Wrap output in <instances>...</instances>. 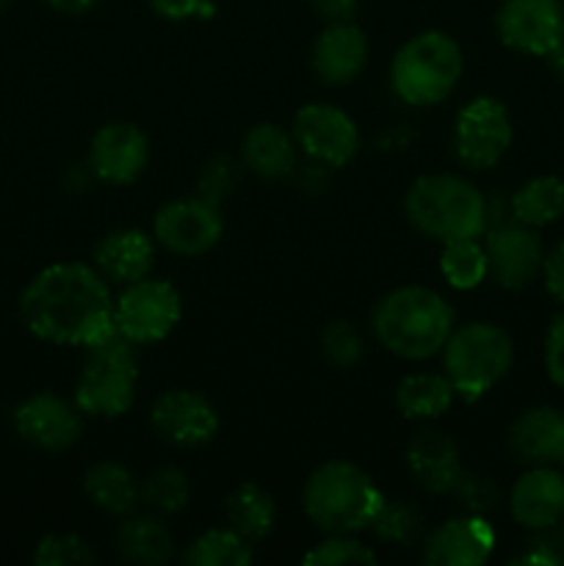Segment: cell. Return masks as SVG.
I'll list each match as a JSON object with an SVG mask.
<instances>
[{
  "instance_id": "cell-1",
  "label": "cell",
  "mask_w": 564,
  "mask_h": 566,
  "mask_svg": "<svg viewBox=\"0 0 564 566\" xmlns=\"http://www.w3.org/2000/svg\"><path fill=\"white\" fill-rule=\"evenodd\" d=\"M20 318L39 340L94 348L116 335L114 302L103 274L81 263L39 271L22 291Z\"/></svg>"
},
{
  "instance_id": "cell-2",
  "label": "cell",
  "mask_w": 564,
  "mask_h": 566,
  "mask_svg": "<svg viewBox=\"0 0 564 566\" xmlns=\"http://www.w3.org/2000/svg\"><path fill=\"white\" fill-rule=\"evenodd\" d=\"M374 335L404 359H429L453 332V310L440 293L420 285L396 287L374 310Z\"/></svg>"
},
{
  "instance_id": "cell-3",
  "label": "cell",
  "mask_w": 564,
  "mask_h": 566,
  "mask_svg": "<svg viewBox=\"0 0 564 566\" xmlns=\"http://www.w3.org/2000/svg\"><path fill=\"white\" fill-rule=\"evenodd\" d=\"M302 503L315 528L326 534H357L370 528L385 495L357 464L332 459L310 473Z\"/></svg>"
},
{
  "instance_id": "cell-4",
  "label": "cell",
  "mask_w": 564,
  "mask_h": 566,
  "mask_svg": "<svg viewBox=\"0 0 564 566\" xmlns=\"http://www.w3.org/2000/svg\"><path fill=\"white\" fill-rule=\"evenodd\" d=\"M415 230L437 241L479 238L487 230V202L479 188L457 175H424L404 199Z\"/></svg>"
},
{
  "instance_id": "cell-5",
  "label": "cell",
  "mask_w": 564,
  "mask_h": 566,
  "mask_svg": "<svg viewBox=\"0 0 564 566\" xmlns=\"http://www.w3.org/2000/svg\"><path fill=\"white\" fill-rule=\"evenodd\" d=\"M514 359L512 337L490 321H473L448 335L442 346L446 376L459 398L479 401L509 374Z\"/></svg>"
},
{
  "instance_id": "cell-6",
  "label": "cell",
  "mask_w": 564,
  "mask_h": 566,
  "mask_svg": "<svg viewBox=\"0 0 564 566\" xmlns=\"http://www.w3.org/2000/svg\"><path fill=\"white\" fill-rule=\"evenodd\" d=\"M462 70V50L448 33H418L393 59V92L407 105L426 108V105L442 103L457 88Z\"/></svg>"
},
{
  "instance_id": "cell-7",
  "label": "cell",
  "mask_w": 564,
  "mask_h": 566,
  "mask_svg": "<svg viewBox=\"0 0 564 566\" xmlns=\"http://www.w3.org/2000/svg\"><path fill=\"white\" fill-rule=\"evenodd\" d=\"M138 363L125 337L88 348V359L75 387V403L92 418H119L136 401Z\"/></svg>"
},
{
  "instance_id": "cell-8",
  "label": "cell",
  "mask_w": 564,
  "mask_h": 566,
  "mask_svg": "<svg viewBox=\"0 0 564 566\" xmlns=\"http://www.w3.org/2000/svg\"><path fill=\"white\" fill-rule=\"evenodd\" d=\"M182 302L171 282L138 280L114 302L116 335L127 343H158L180 324Z\"/></svg>"
},
{
  "instance_id": "cell-9",
  "label": "cell",
  "mask_w": 564,
  "mask_h": 566,
  "mask_svg": "<svg viewBox=\"0 0 564 566\" xmlns=\"http://www.w3.org/2000/svg\"><path fill=\"white\" fill-rule=\"evenodd\" d=\"M512 119L495 97H476L459 111L453 125L457 158L470 169H492L512 147Z\"/></svg>"
},
{
  "instance_id": "cell-10",
  "label": "cell",
  "mask_w": 564,
  "mask_h": 566,
  "mask_svg": "<svg viewBox=\"0 0 564 566\" xmlns=\"http://www.w3.org/2000/svg\"><path fill=\"white\" fill-rule=\"evenodd\" d=\"M293 142L318 164L343 166L357 155L359 130L346 111L326 103H310L296 111Z\"/></svg>"
},
{
  "instance_id": "cell-11",
  "label": "cell",
  "mask_w": 564,
  "mask_h": 566,
  "mask_svg": "<svg viewBox=\"0 0 564 566\" xmlns=\"http://www.w3.org/2000/svg\"><path fill=\"white\" fill-rule=\"evenodd\" d=\"M495 28L506 48L547 55L564 36V6L558 0H503Z\"/></svg>"
},
{
  "instance_id": "cell-12",
  "label": "cell",
  "mask_w": 564,
  "mask_h": 566,
  "mask_svg": "<svg viewBox=\"0 0 564 566\" xmlns=\"http://www.w3.org/2000/svg\"><path fill=\"white\" fill-rule=\"evenodd\" d=\"M155 238L164 249L180 258H197L221 241L224 221L208 199H177L155 216Z\"/></svg>"
},
{
  "instance_id": "cell-13",
  "label": "cell",
  "mask_w": 564,
  "mask_h": 566,
  "mask_svg": "<svg viewBox=\"0 0 564 566\" xmlns=\"http://www.w3.org/2000/svg\"><path fill=\"white\" fill-rule=\"evenodd\" d=\"M487 269L490 276L506 291H520L542 274V241L534 227L520 224L518 219L495 224L487 230Z\"/></svg>"
},
{
  "instance_id": "cell-14",
  "label": "cell",
  "mask_w": 564,
  "mask_h": 566,
  "mask_svg": "<svg viewBox=\"0 0 564 566\" xmlns=\"http://www.w3.org/2000/svg\"><path fill=\"white\" fill-rule=\"evenodd\" d=\"M149 423L160 440L180 448H194L213 440L219 431V412L199 392L169 390L153 403Z\"/></svg>"
},
{
  "instance_id": "cell-15",
  "label": "cell",
  "mask_w": 564,
  "mask_h": 566,
  "mask_svg": "<svg viewBox=\"0 0 564 566\" xmlns=\"http://www.w3.org/2000/svg\"><path fill=\"white\" fill-rule=\"evenodd\" d=\"M17 434L42 451H66L83 434V418L77 403L64 401L53 392H39L22 401L14 412Z\"/></svg>"
},
{
  "instance_id": "cell-16",
  "label": "cell",
  "mask_w": 564,
  "mask_h": 566,
  "mask_svg": "<svg viewBox=\"0 0 564 566\" xmlns=\"http://www.w3.org/2000/svg\"><path fill=\"white\" fill-rule=\"evenodd\" d=\"M149 158V142L130 122H111L100 127L88 147V166L100 180L111 186H127L144 171Z\"/></svg>"
},
{
  "instance_id": "cell-17",
  "label": "cell",
  "mask_w": 564,
  "mask_h": 566,
  "mask_svg": "<svg viewBox=\"0 0 564 566\" xmlns=\"http://www.w3.org/2000/svg\"><path fill=\"white\" fill-rule=\"evenodd\" d=\"M495 551V531L481 514L457 517L431 531L424 562L431 566H479Z\"/></svg>"
},
{
  "instance_id": "cell-18",
  "label": "cell",
  "mask_w": 564,
  "mask_h": 566,
  "mask_svg": "<svg viewBox=\"0 0 564 566\" xmlns=\"http://www.w3.org/2000/svg\"><path fill=\"white\" fill-rule=\"evenodd\" d=\"M514 523L529 531H545L564 517V475L551 464H536L514 481L509 492Z\"/></svg>"
},
{
  "instance_id": "cell-19",
  "label": "cell",
  "mask_w": 564,
  "mask_h": 566,
  "mask_svg": "<svg viewBox=\"0 0 564 566\" xmlns=\"http://www.w3.org/2000/svg\"><path fill=\"white\" fill-rule=\"evenodd\" d=\"M368 61V39L363 28L346 22H330L313 44V70L330 86H346L363 72Z\"/></svg>"
},
{
  "instance_id": "cell-20",
  "label": "cell",
  "mask_w": 564,
  "mask_h": 566,
  "mask_svg": "<svg viewBox=\"0 0 564 566\" xmlns=\"http://www.w3.org/2000/svg\"><path fill=\"white\" fill-rule=\"evenodd\" d=\"M509 448L523 464H564V415L531 407L509 429Z\"/></svg>"
},
{
  "instance_id": "cell-21",
  "label": "cell",
  "mask_w": 564,
  "mask_h": 566,
  "mask_svg": "<svg viewBox=\"0 0 564 566\" xmlns=\"http://www.w3.org/2000/svg\"><path fill=\"white\" fill-rule=\"evenodd\" d=\"M407 468L424 490L446 495V492L453 490L459 475H462V459H459L457 440L446 434V431L424 429L409 442Z\"/></svg>"
},
{
  "instance_id": "cell-22",
  "label": "cell",
  "mask_w": 564,
  "mask_h": 566,
  "mask_svg": "<svg viewBox=\"0 0 564 566\" xmlns=\"http://www.w3.org/2000/svg\"><path fill=\"white\" fill-rule=\"evenodd\" d=\"M94 263L103 276L119 285L144 280L155 263L153 238L142 230H116L94 249Z\"/></svg>"
},
{
  "instance_id": "cell-23",
  "label": "cell",
  "mask_w": 564,
  "mask_h": 566,
  "mask_svg": "<svg viewBox=\"0 0 564 566\" xmlns=\"http://www.w3.org/2000/svg\"><path fill=\"white\" fill-rule=\"evenodd\" d=\"M243 164L263 180H282L296 169V142L276 125H254L243 138Z\"/></svg>"
},
{
  "instance_id": "cell-24",
  "label": "cell",
  "mask_w": 564,
  "mask_h": 566,
  "mask_svg": "<svg viewBox=\"0 0 564 566\" xmlns=\"http://www.w3.org/2000/svg\"><path fill=\"white\" fill-rule=\"evenodd\" d=\"M116 551L125 562L142 566H160L175 553V539L169 528L153 514H133L125 517L116 534Z\"/></svg>"
},
{
  "instance_id": "cell-25",
  "label": "cell",
  "mask_w": 564,
  "mask_h": 566,
  "mask_svg": "<svg viewBox=\"0 0 564 566\" xmlns=\"http://www.w3.org/2000/svg\"><path fill=\"white\" fill-rule=\"evenodd\" d=\"M83 492L100 512L127 517L138 503V481L119 462H97L83 475Z\"/></svg>"
},
{
  "instance_id": "cell-26",
  "label": "cell",
  "mask_w": 564,
  "mask_h": 566,
  "mask_svg": "<svg viewBox=\"0 0 564 566\" xmlns=\"http://www.w3.org/2000/svg\"><path fill=\"white\" fill-rule=\"evenodd\" d=\"M224 514H227V523H230L232 531L243 536L247 542H260L274 531L276 523V503L263 486L247 484L236 486L230 492L224 503Z\"/></svg>"
},
{
  "instance_id": "cell-27",
  "label": "cell",
  "mask_w": 564,
  "mask_h": 566,
  "mask_svg": "<svg viewBox=\"0 0 564 566\" xmlns=\"http://www.w3.org/2000/svg\"><path fill=\"white\" fill-rule=\"evenodd\" d=\"M453 385L440 374H409L396 387V407L407 420H435L451 409Z\"/></svg>"
},
{
  "instance_id": "cell-28",
  "label": "cell",
  "mask_w": 564,
  "mask_h": 566,
  "mask_svg": "<svg viewBox=\"0 0 564 566\" xmlns=\"http://www.w3.org/2000/svg\"><path fill=\"white\" fill-rule=\"evenodd\" d=\"M564 216V180L558 177H534L525 186H520L512 197V219L525 227L553 224Z\"/></svg>"
},
{
  "instance_id": "cell-29",
  "label": "cell",
  "mask_w": 564,
  "mask_h": 566,
  "mask_svg": "<svg viewBox=\"0 0 564 566\" xmlns=\"http://www.w3.org/2000/svg\"><path fill=\"white\" fill-rule=\"evenodd\" d=\"M440 271L446 282L457 291H473L490 276L487 269V252L476 238H457L442 243Z\"/></svg>"
},
{
  "instance_id": "cell-30",
  "label": "cell",
  "mask_w": 564,
  "mask_h": 566,
  "mask_svg": "<svg viewBox=\"0 0 564 566\" xmlns=\"http://www.w3.org/2000/svg\"><path fill=\"white\" fill-rule=\"evenodd\" d=\"M252 542L232 528H210L191 542L186 562L194 566H247L252 564Z\"/></svg>"
},
{
  "instance_id": "cell-31",
  "label": "cell",
  "mask_w": 564,
  "mask_h": 566,
  "mask_svg": "<svg viewBox=\"0 0 564 566\" xmlns=\"http://www.w3.org/2000/svg\"><path fill=\"white\" fill-rule=\"evenodd\" d=\"M191 481L182 470L160 468L138 484V503L155 514H177L188 506Z\"/></svg>"
},
{
  "instance_id": "cell-32",
  "label": "cell",
  "mask_w": 564,
  "mask_h": 566,
  "mask_svg": "<svg viewBox=\"0 0 564 566\" xmlns=\"http://www.w3.org/2000/svg\"><path fill=\"white\" fill-rule=\"evenodd\" d=\"M374 534L379 539L390 542L398 547H412L418 545L420 536H424V520L415 512L409 503L404 501H387L382 503V509L376 512L374 523H370Z\"/></svg>"
},
{
  "instance_id": "cell-33",
  "label": "cell",
  "mask_w": 564,
  "mask_h": 566,
  "mask_svg": "<svg viewBox=\"0 0 564 566\" xmlns=\"http://www.w3.org/2000/svg\"><path fill=\"white\" fill-rule=\"evenodd\" d=\"M94 551L83 536L50 534L44 536L33 553V564L39 566H86L94 564Z\"/></svg>"
},
{
  "instance_id": "cell-34",
  "label": "cell",
  "mask_w": 564,
  "mask_h": 566,
  "mask_svg": "<svg viewBox=\"0 0 564 566\" xmlns=\"http://www.w3.org/2000/svg\"><path fill=\"white\" fill-rule=\"evenodd\" d=\"M376 553L352 534H330V539L318 542L310 553H304L302 564L313 566H341V564H374Z\"/></svg>"
},
{
  "instance_id": "cell-35",
  "label": "cell",
  "mask_w": 564,
  "mask_h": 566,
  "mask_svg": "<svg viewBox=\"0 0 564 566\" xmlns=\"http://www.w3.org/2000/svg\"><path fill=\"white\" fill-rule=\"evenodd\" d=\"M321 352L335 368H354L363 357V337L348 321H332L321 335Z\"/></svg>"
},
{
  "instance_id": "cell-36",
  "label": "cell",
  "mask_w": 564,
  "mask_h": 566,
  "mask_svg": "<svg viewBox=\"0 0 564 566\" xmlns=\"http://www.w3.org/2000/svg\"><path fill=\"white\" fill-rule=\"evenodd\" d=\"M451 492L464 503V509H470L473 514H484L498 506V486L492 484L487 475H470L462 470V475H459V481L453 484Z\"/></svg>"
},
{
  "instance_id": "cell-37",
  "label": "cell",
  "mask_w": 564,
  "mask_h": 566,
  "mask_svg": "<svg viewBox=\"0 0 564 566\" xmlns=\"http://www.w3.org/2000/svg\"><path fill=\"white\" fill-rule=\"evenodd\" d=\"M545 370L551 381L564 390V313L556 315L545 337Z\"/></svg>"
},
{
  "instance_id": "cell-38",
  "label": "cell",
  "mask_w": 564,
  "mask_h": 566,
  "mask_svg": "<svg viewBox=\"0 0 564 566\" xmlns=\"http://www.w3.org/2000/svg\"><path fill=\"white\" fill-rule=\"evenodd\" d=\"M542 276H545V287L551 291V296L564 304V241L545 254Z\"/></svg>"
},
{
  "instance_id": "cell-39",
  "label": "cell",
  "mask_w": 564,
  "mask_h": 566,
  "mask_svg": "<svg viewBox=\"0 0 564 566\" xmlns=\"http://www.w3.org/2000/svg\"><path fill=\"white\" fill-rule=\"evenodd\" d=\"M232 186V175H230V164L224 158H219L216 164H210L202 175V191L208 202L216 205V199L224 197Z\"/></svg>"
},
{
  "instance_id": "cell-40",
  "label": "cell",
  "mask_w": 564,
  "mask_h": 566,
  "mask_svg": "<svg viewBox=\"0 0 564 566\" xmlns=\"http://www.w3.org/2000/svg\"><path fill=\"white\" fill-rule=\"evenodd\" d=\"M149 6L155 9V14H160L164 20L180 22L188 17H197L202 11L205 0H149Z\"/></svg>"
},
{
  "instance_id": "cell-41",
  "label": "cell",
  "mask_w": 564,
  "mask_h": 566,
  "mask_svg": "<svg viewBox=\"0 0 564 566\" xmlns=\"http://www.w3.org/2000/svg\"><path fill=\"white\" fill-rule=\"evenodd\" d=\"M531 545L542 547V551L551 553V556L556 558V564H562L564 562V517L558 520V523H553L551 528L536 531V536Z\"/></svg>"
},
{
  "instance_id": "cell-42",
  "label": "cell",
  "mask_w": 564,
  "mask_h": 566,
  "mask_svg": "<svg viewBox=\"0 0 564 566\" xmlns=\"http://www.w3.org/2000/svg\"><path fill=\"white\" fill-rule=\"evenodd\" d=\"M359 0H313V9L324 17L326 22H346L357 11Z\"/></svg>"
},
{
  "instance_id": "cell-43",
  "label": "cell",
  "mask_w": 564,
  "mask_h": 566,
  "mask_svg": "<svg viewBox=\"0 0 564 566\" xmlns=\"http://www.w3.org/2000/svg\"><path fill=\"white\" fill-rule=\"evenodd\" d=\"M44 3L55 11H64V14H83V11L94 9L100 0H44Z\"/></svg>"
},
{
  "instance_id": "cell-44",
  "label": "cell",
  "mask_w": 564,
  "mask_h": 566,
  "mask_svg": "<svg viewBox=\"0 0 564 566\" xmlns=\"http://www.w3.org/2000/svg\"><path fill=\"white\" fill-rule=\"evenodd\" d=\"M545 59L551 61V70L556 72V75L562 77V81H564V36H562V42H558L556 48H553L551 53L545 55Z\"/></svg>"
}]
</instances>
